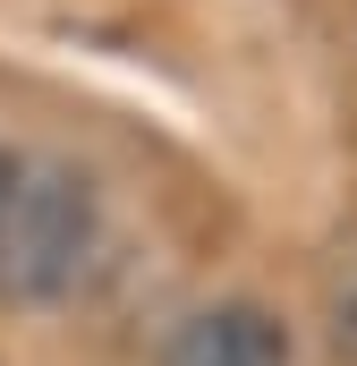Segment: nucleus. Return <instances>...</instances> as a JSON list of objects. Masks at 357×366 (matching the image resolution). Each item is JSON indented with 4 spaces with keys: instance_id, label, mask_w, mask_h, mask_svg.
<instances>
[{
    "instance_id": "obj_3",
    "label": "nucleus",
    "mask_w": 357,
    "mask_h": 366,
    "mask_svg": "<svg viewBox=\"0 0 357 366\" xmlns=\"http://www.w3.org/2000/svg\"><path fill=\"white\" fill-rule=\"evenodd\" d=\"M9 187H17V154H0V204H9Z\"/></svg>"
},
{
    "instance_id": "obj_1",
    "label": "nucleus",
    "mask_w": 357,
    "mask_h": 366,
    "mask_svg": "<svg viewBox=\"0 0 357 366\" xmlns=\"http://www.w3.org/2000/svg\"><path fill=\"white\" fill-rule=\"evenodd\" d=\"M94 187L60 162H17V187L0 204V290L26 298V307H51L69 298L94 264Z\"/></svg>"
},
{
    "instance_id": "obj_2",
    "label": "nucleus",
    "mask_w": 357,
    "mask_h": 366,
    "mask_svg": "<svg viewBox=\"0 0 357 366\" xmlns=\"http://www.w3.org/2000/svg\"><path fill=\"white\" fill-rule=\"evenodd\" d=\"M162 366H289V332L281 315L230 298V307H196L162 341Z\"/></svg>"
}]
</instances>
